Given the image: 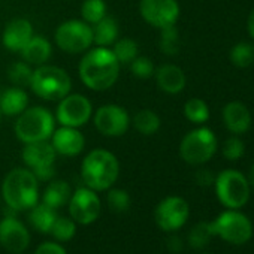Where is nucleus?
Segmentation results:
<instances>
[{"mask_svg":"<svg viewBox=\"0 0 254 254\" xmlns=\"http://www.w3.org/2000/svg\"><path fill=\"white\" fill-rule=\"evenodd\" d=\"M139 14L147 24L162 30L177 24L181 9L177 0H141Z\"/></svg>","mask_w":254,"mask_h":254,"instance_id":"15","label":"nucleus"},{"mask_svg":"<svg viewBox=\"0 0 254 254\" xmlns=\"http://www.w3.org/2000/svg\"><path fill=\"white\" fill-rule=\"evenodd\" d=\"M33 35V24L27 18H14L3 29L2 44L11 53H21Z\"/></svg>","mask_w":254,"mask_h":254,"instance_id":"18","label":"nucleus"},{"mask_svg":"<svg viewBox=\"0 0 254 254\" xmlns=\"http://www.w3.org/2000/svg\"><path fill=\"white\" fill-rule=\"evenodd\" d=\"M247 180H248V183H250V187H253V189H254V163H253V165H251V168H250V172H248Z\"/></svg>","mask_w":254,"mask_h":254,"instance_id":"42","label":"nucleus"},{"mask_svg":"<svg viewBox=\"0 0 254 254\" xmlns=\"http://www.w3.org/2000/svg\"><path fill=\"white\" fill-rule=\"evenodd\" d=\"M108 15V6L105 0H84L81 5V20L90 26H94Z\"/></svg>","mask_w":254,"mask_h":254,"instance_id":"29","label":"nucleus"},{"mask_svg":"<svg viewBox=\"0 0 254 254\" xmlns=\"http://www.w3.org/2000/svg\"><path fill=\"white\" fill-rule=\"evenodd\" d=\"M218 202L227 209H239L247 205L251 193L247 177L236 169L221 171L214 181Z\"/></svg>","mask_w":254,"mask_h":254,"instance_id":"6","label":"nucleus"},{"mask_svg":"<svg viewBox=\"0 0 254 254\" xmlns=\"http://www.w3.org/2000/svg\"><path fill=\"white\" fill-rule=\"evenodd\" d=\"M133 127L136 129L138 133L144 135V136H153L160 130L162 126V120L159 117L157 112H154L153 109H139L135 115H133Z\"/></svg>","mask_w":254,"mask_h":254,"instance_id":"26","label":"nucleus"},{"mask_svg":"<svg viewBox=\"0 0 254 254\" xmlns=\"http://www.w3.org/2000/svg\"><path fill=\"white\" fill-rule=\"evenodd\" d=\"M2 196L8 208L29 211L39 202V181L27 168L9 171L2 183Z\"/></svg>","mask_w":254,"mask_h":254,"instance_id":"3","label":"nucleus"},{"mask_svg":"<svg viewBox=\"0 0 254 254\" xmlns=\"http://www.w3.org/2000/svg\"><path fill=\"white\" fill-rule=\"evenodd\" d=\"M209 223L214 236L233 245H244L253 236L251 220L238 209H227Z\"/></svg>","mask_w":254,"mask_h":254,"instance_id":"8","label":"nucleus"},{"mask_svg":"<svg viewBox=\"0 0 254 254\" xmlns=\"http://www.w3.org/2000/svg\"><path fill=\"white\" fill-rule=\"evenodd\" d=\"M217 147L218 141L215 133L205 126H199L181 139L180 156L186 163L200 166L214 157Z\"/></svg>","mask_w":254,"mask_h":254,"instance_id":"7","label":"nucleus"},{"mask_svg":"<svg viewBox=\"0 0 254 254\" xmlns=\"http://www.w3.org/2000/svg\"><path fill=\"white\" fill-rule=\"evenodd\" d=\"M91 27H93L94 47L111 48L114 45V42L120 38V24L111 15H106L105 18H102L99 23H96Z\"/></svg>","mask_w":254,"mask_h":254,"instance_id":"23","label":"nucleus"},{"mask_svg":"<svg viewBox=\"0 0 254 254\" xmlns=\"http://www.w3.org/2000/svg\"><path fill=\"white\" fill-rule=\"evenodd\" d=\"M106 191H108V194H106V205H108V208L112 212L123 214L126 211H129V208L132 205V197L124 189L111 187Z\"/></svg>","mask_w":254,"mask_h":254,"instance_id":"31","label":"nucleus"},{"mask_svg":"<svg viewBox=\"0 0 254 254\" xmlns=\"http://www.w3.org/2000/svg\"><path fill=\"white\" fill-rule=\"evenodd\" d=\"M32 73H33V69L29 63H26L24 60L23 62H17L14 63L9 70H8V78L9 81L17 85V87H29L30 85V81H32Z\"/></svg>","mask_w":254,"mask_h":254,"instance_id":"35","label":"nucleus"},{"mask_svg":"<svg viewBox=\"0 0 254 254\" xmlns=\"http://www.w3.org/2000/svg\"><path fill=\"white\" fill-rule=\"evenodd\" d=\"M168 250L172 253H180L183 250V241L178 236H169L168 239Z\"/></svg>","mask_w":254,"mask_h":254,"instance_id":"40","label":"nucleus"},{"mask_svg":"<svg viewBox=\"0 0 254 254\" xmlns=\"http://www.w3.org/2000/svg\"><path fill=\"white\" fill-rule=\"evenodd\" d=\"M50 233L53 235V238L57 242H67L76 233V223L70 217H60L59 215L56 218Z\"/></svg>","mask_w":254,"mask_h":254,"instance_id":"34","label":"nucleus"},{"mask_svg":"<svg viewBox=\"0 0 254 254\" xmlns=\"http://www.w3.org/2000/svg\"><path fill=\"white\" fill-rule=\"evenodd\" d=\"M0 120H2V114H0Z\"/></svg>","mask_w":254,"mask_h":254,"instance_id":"43","label":"nucleus"},{"mask_svg":"<svg viewBox=\"0 0 254 254\" xmlns=\"http://www.w3.org/2000/svg\"><path fill=\"white\" fill-rule=\"evenodd\" d=\"M57 217V209L48 206L44 202H38L33 208L29 209V221L32 227L41 233H50Z\"/></svg>","mask_w":254,"mask_h":254,"instance_id":"25","label":"nucleus"},{"mask_svg":"<svg viewBox=\"0 0 254 254\" xmlns=\"http://www.w3.org/2000/svg\"><path fill=\"white\" fill-rule=\"evenodd\" d=\"M247 30H248V35L254 39V9H253L251 14L248 15V20H247Z\"/></svg>","mask_w":254,"mask_h":254,"instance_id":"41","label":"nucleus"},{"mask_svg":"<svg viewBox=\"0 0 254 254\" xmlns=\"http://www.w3.org/2000/svg\"><path fill=\"white\" fill-rule=\"evenodd\" d=\"M180 33L178 29L175 26L166 27L160 30V41H159V47L160 51L166 56H177L180 53Z\"/></svg>","mask_w":254,"mask_h":254,"instance_id":"33","label":"nucleus"},{"mask_svg":"<svg viewBox=\"0 0 254 254\" xmlns=\"http://www.w3.org/2000/svg\"><path fill=\"white\" fill-rule=\"evenodd\" d=\"M17 254H24V253H17Z\"/></svg>","mask_w":254,"mask_h":254,"instance_id":"44","label":"nucleus"},{"mask_svg":"<svg viewBox=\"0 0 254 254\" xmlns=\"http://www.w3.org/2000/svg\"><path fill=\"white\" fill-rule=\"evenodd\" d=\"M35 254H67V251L57 241H45L41 245H38Z\"/></svg>","mask_w":254,"mask_h":254,"instance_id":"38","label":"nucleus"},{"mask_svg":"<svg viewBox=\"0 0 254 254\" xmlns=\"http://www.w3.org/2000/svg\"><path fill=\"white\" fill-rule=\"evenodd\" d=\"M30 239L29 229L15 214H6L0 220V245L6 251L12 254L24 253L30 245Z\"/></svg>","mask_w":254,"mask_h":254,"instance_id":"16","label":"nucleus"},{"mask_svg":"<svg viewBox=\"0 0 254 254\" xmlns=\"http://www.w3.org/2000/svg\"><path fill=\"white\" fill-rule=\"evenodd\" d=\"M251 112L242 102H229L223 108V123L232 135H242L251 127Z\"/></svg>","mask_w":254,"mask_h":254,"instance_id":"19","label":"nucleus"},{"mask_svg":"<svg viewBox=\"0 0 254 254\" xmlns=\"http://www.w3.org/2000/svg\"><path fill=\"white\" fill-rule=\"evenodd\" d=\"M190 217V206L181 196H166L154 209L156 224L163 232L180 230Z\"/></svg>","mask_w":254,"mask_h":254,"instance_id":"14","label":"nucleus"},{"mask_svg":"<svg viewBox=\"0 0 254 254\" xmlns=\"http://www.w3.org/2000/svg\"><path fill=\"white\" fill-rule=\"evenodd\" d=\"M121 64L111 48L91 47L87 50L78 64L81 82L91 91L109 90L120 76Z\"/></svg>","mask_w":254,"mask_h":254,"instance_id":"1","label":"nucleus"},{"mask_svg":"<svg viewBox=\"0 0 254 254\" xmlns=\"http://www.w3.org/2000/svg\"><path fill=\"white\" fill-rule=\"evenodd\" d=\"M194 178H196V183H197L200 187H209V186L214 184V181H215L212 172L208 171V169H199V171L196 172Z\"/></svg>","mask_w":254,"mask_h":254,"instance_id":"39","label":"nucleus"},{"mask_svg":"<svg viewBox=\"0 0 254 254\" xmlns=\"http://www.w3.org/2000/svg\"><path fill=\"white\" fill-rule=\"evenodd\" d=\"M120 177V162L117 156L105 148L91 150L81 163V178L84 186L94 191H106L114 187Z\"/></svg>","mask_w":254,"mask_h":254,"instance_id":"2","label":"nucleus"},{"mask_svg":"<svg viewBox=\"0 0 254 254\" xmlns=\"http://www.w3.org/2000/svg\"><path fill=\"white\" fill-rule=\"evenodd\" d=\"M20 54L26 63L38 67V66L45 64L50 60V57L53 54V45L45 36L33 35L32 39L27 42V45L21 50Z\"/></svg>","mask_w":254,"mask_h":254,"instance_id":"21","label":"nucleus"},{"mask_svg":"<svg viewBox=\"0 0 254 254\" xmlns=\"http://www.w3.org/2000/svg\"><path fill=\"white\" fill-rule=\"evenodd\" d=\"M159 88L166 94H180L187 85V76L184 70L177 64H162L154 73Z\"/></svg>","mask_w":254,"mask_h":254,"instance_id":"20","label":"nucleus"},{"mask_svg":"<svg viewBox=\"0 0 254 254\" xmlns=\"http://www.w3.org/2000/svg\"><path fill=\"white\" fill-rule=\"evenodd\" d=\"M93 124L106 138H120L130 129L132 118L127 109L117 103H105L93 112Z\"/></svg>","mask_w":254,"mask_h":254,"instance_id":"11","label":"nucleus"},{"mask_svg":"<svg viewBox=\"0 0 254 254\" xmlns=\"http://www.w3.org/2000/svg\"><path fill=\"white\" fill-rule=\"evenodd\" d=\"M115 59L120 64L129 66L138 56H139V47L138 42L130 38H118L114 45L111 47Z\"/></svg>","mask_w":254,"mask_h":254,"instance_id":"27","label":"nucleus"},{"mask_svg":"<svg viewBox=\"0 0 254 254\" xmlns=\"http://www.w3.org/2000/svg\"><path fill=\"white\" fill-rule=\"evenodd\" d=\"M70 196H72V189L67 181L51 180L42 194V202L54 209H59V208L67 205Z\"/></svg>","mask_w":254,"mask_h":254,"instance_id":"24","label":"nucleus"},{"mask_svg":"<svg viewBox=\"0 0 254 254\" xmlns=\"http://www.w3.org/2000/svg\"><path fill=\"white\" fill-rule=\"evenodd\" d=\"M212 236H214V233L211 229V223L209 221H200L190 229L189 244L194 250H202L211 242Z\"/></svg>","mask_w":254,"mask_h":254,"instance_id":"32","label":"nucleus"},{"mask_svg":"<svg viewBox=\"0 0 254 254\" xmlns=\"http://www.w3.org/2000/svg\"><path fill=\"white\" fill-rule=\"evenodd\" d=\"M56 117L48 108L30 106L17 117L14 132L23 144L50 141L56 130Z\"/></svg>","mask_w":254,"mask_h":254,"instance_id":"4","label":"nucleus"},{"mask_svg":"<svg viewBox=\"0 0 254 254\" xmlns=\"http://www.w3.org/2000/svg\"><path fill=\"white\" fill-rule=\"evenodd\" d=\"M56 45L66 54H84L93 44V27L82 20H67L56 29Z\"/></svg>","mask_w":254,"mask_h":254,"instance_id":"9","label":"nucleus"},{"mask_svg":"<svg viewBox=\"0 0 254 254\" xmlns=\"http://www.w3.org/2000/svg\"><path fill=\"white\" fill-rule=\"evenodd\" d=\"M26 108H29V94L23 87L12 85L0 94V114L18 117Z\"/></svg>","mask_w":254,"mask_h":254,"instance_id":"22","label":"nucleus"},{"mask_svg":"<svg viewBox=\"0 0 254 254\" xmlns=\"http://www.w3.org/2000/svg\"><path fill=\"white\" fill-rule=\"evenodd\" d=\"M67 208L69 217L76 224L88 226L99 218L102 211V202L97 191L84 186L72 191V196L67 202Z\"/></svg>","mask_w":254,"mask_h":254,"instance_id":"13","label":"nucleus"},{"mask_svg":"<svg viewBox=\"0 0 254 254\" xmlns=\"http://www.w3.org/2000/svg\"><path fill=\"white\" fill-rule=\"evenodd\" d=\"M29 87L38 97L59 102L72 91V79L64 69L45 63L33 69Z\"/></svg>","mask_w":254,"mask_h":254,"instance_id":"5","label":"nucleus"},{"mask_svg":"<svg viewBox=\"0 0 254 254\" xmlns=\"http://www.w3.org/2000/svg\"><path fill=\"white\" fill-rule=\"evenodd\" d=\"M184 117L197 126H203L209 120V106L199 97H191L184 105Z\"/></svg>","mask_w":254,"mask_h":254,"instance_id":"28","label":"nucleus"},{"mask_svg":"<svg viewBox=\"0 0 254 254\" xmlns=\"http://www.w3.org/2000/svg\"><path fill=\"white\" fill-rule=\"evenodd\" d=\"M93 103L88 97L81 93H69L62 100H59L56 109V121L60 126L67 127H79L85 126L93 117Z\"/></svg>","mask_w":254,"mask_h":254,"instance_id":"12","label":"nucleus"},{"mask_svg":"<svg viewBox=\"0 0 254 254\" xmlns=\"http://www.w3.org/2000/svg\"><path fill=\"white\" fill-rule=\"evenodd\" d=\"M21 159L27 169L33 172L38 181H51L56 177L57 153L50 141L24 144Z\"/></svg>","mask_w":254,"mask_h":254,"instance_id":"10","label":"nucleus"},{"mask_svg":"<svg viewBox=\"0 0 254 254\" xmlns=\"http://www.w3.org/2000/svg\"><path fill=\"white\" fill-rule=\"evenodd\" d=\"M229 59L236 67H250L254 63V45L250 42H239L232 47Z\"/></svg>","mask_w":254,"mask_h":254,"instance_id":"30","label":"nucleus"},{"mask_svg":"<svg viewBox=\"0 0 254 254\" xmlns=\"http://www.w3.org/2000/svg\"><path fill=\"white\" fill-rule=\"evenodd\" d=\"M244 154H245V145H244V141L238 138V135H233V136H230V138H227L224 141V144H223V156L227 160L236 162Z\"/></svg>","mask_w":254,"mask_h":254,"instance_id":"37","label":"nucleus"},{"mask_svg":"<svg viewBox=\"0 0 254 254\" xmlns=\"http://www.w3.org/2000/svg\"><path fill=\"white\" fill-rule=\"evenodd\" d=\"M50 142L54 147L57 156H63V157L79 156L85 148V136L76 127H67V126L59 127L50 138Z\"/></svg>","mask_w":254,"mask_h":254,"instance_id":"17","label":"nucleus"},{"mask_svg":"<svg viewBox=\"0 0 254 254\" xmlns=\"http://www.w3.org/2000/svg\"><path fill=\"white\" fill-rule=\"evenodd\" d=\"M129 67H130L132 75L139 78V79H150L156 73V66L153 63V60L150 57H145V56H138L129 64Z\"/></svg>","mask_w":254,"mask_h":254,"instance_id":"36","label":"nucleus"}]
</instances>
